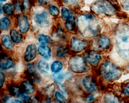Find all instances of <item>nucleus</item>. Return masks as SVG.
I'll use <instances>...</instances> for the list:
<instances>
[{"label": "nucleus", "instance_id": "obj_1", "mask_svg": "<svg viewBox=\"0 0 129 103\" xmlns=\"http://www.w3.org/2000/svg\"><path fill=\"white\" fill-rule=\"evenodd\" d=\"M78 25L80 32L85 38L95 37L100 33V23L92 14L80 15L78 19Z\"/></svg>", "mask_w": 129, "mask_h": 103}, {"label": "nucleus", "instance_id": "obj_2", "mask_svg": "<svg viewBox=\"0 0 129 103\" xmlns=\"http://www.w3.org/2000/svg\"><path fill=\"white\" fill-rule=\"evenodd\" d=\"M115 39L118 54L123 59L129 60V26L124 23L118 24Z\"/></svg>", "mask_w": 129, "mask_h": 103}, {"label": "nucleus", "instance_id": "obj_3", "mask_svg": "<svg viewBox=\"0 0 129 103\" xmlns=\"http://www.w3.org/2000/svg\"><path fill=\"white\" fill-rule=\"evenodd\" d=\"M99 73L104 80L112 82L120 78L122 75V71L112 61L106 60L100 66Z\"/></svg>", "mask_w": 129, "mask_h": 103}, {"label": "nucleus", "instance_id": "obj_4", "mask_svg": "<svg viewBox=\"0 0 129 103\" xmlns=\"http://www.w3.org/2000/svg\"><path fill=\"white\" fill-rule=\"evenodd\" d=\"M91 10L95 15L113 16L117 13L116 7L110 0H96L91 5Z\"/></svg>", "mask_w": 129, "mask_h": 103}, {"label": "nucleus", "instance_id": "obj_5", "mask_svg": "<svg viewBox=\"0 0 129 103\" xmlns=\"http://www.w3.org/2000/svg\"><path fill=\"white\" fill-rule=\"evenodd\" d=\"M68 66L72 72L78 74L86 73L90 69L87 61L84 58L79 55L73 56L70 58Z\"/></svg>", "mask_w": 129, "mask_h": 103}, {"label": "nucleus", "instance_id": "obj_6", "mask_svg": "<svg viewBox=\"0 0 129 103\" xmlns=\"http://www.w3.org/2000/svg\"><path fill=\"white\" fill-rule=\"evenodd\" d=\"M92 45L94 50L98 52H104L111 47V40L105 35H99L93 39Z\"/></svg>", "mask_w": 129, "mask_h": 103}, {"label": "nucleus", "instance_id": "obj_7", "mask_svg": "<svg viewBox=\"0 0 129 103\" xmlns=\"http://www.w3.org/2000/svg\"><path fill=\"white\" fill-rule=\"evenodd\" d=\"M84 57L88 64L94 68L98 67L102 59V57L99 52L95 50L86 52L84 54Z\"/></svg>", "mask_w": 129, "mask_h": 103}, {"label": "nucleus", "instance_id": "obj_8", "mask_svg": "<svg viewBox=\"0 0 129 103\" xmlns=\"http://www.w3.org/2000/svg\"><path fill=\"white\" fill-rule=\"evenodd\" d=\"M88 45L86 41L76 37H72L71 40V49L74 52H81L87 48Z\"/></svg>", "mask_w": 129, "mask_h": 103}, {"label": "nucleus", "instance_id": "obj_9", "mask_svg": "<svg viewBox=\"0 0 129 103\" xmlns=\"http://www.w3.org/2000/svg\"><path fill=\"white\" fill-rule=\"evenodd\" d=\"M84 89L89 93H93L98 90V84L95 80L91 76H85L82 81Z\"/></svg>", "mask_w": 129, "mask_h": 103}, {"label": "nucleus", "instance_id": "obj_10", "mask_svg": "<svg viewBox=\"0 0 129 103\" xmlns=\"http://www.w3.org/2000/svg\"><path fill=\"white\" fill-rule=\"evenodd\" d=\"M17 19L20 32L23 34L26 33L29 29V24L27 17L24 15L21 14L18 15Z\"/></svg>", "mask_w": 129, "mask_h": 103}, {"label": "nucleus", "instance_id": "obj_11", "mask_svg": "<svg viewBox=\"0 0 129 103\" xmlns=\"http://www.w3.org/2000/svg\"><path fill=\"white\" fill-rule=\"evenodd\" d=\"M34 20L38 25L41 26H47L49 24V15L46 11L36 14L35 15Z\"/></svg>", "mask_w": 129, "mask_h": 103}, {"label": "nucleus", "instance_id": "obj_12", "mask_svg": "<svg viewBox=\"0 0 129 103\" xmlns=\"http://www.w3.org/2000/svg\"><path fill=\"white\" fill-rule=\"evenodd\" d=\"M37 54V48L34 44H30L26 47L24 54V59L27 62L34 60Z\"/></svg>", "mask_w": 129, "mask_h": 103}, {"label": "nucleus", "instance_id": "obj_13", "mask_svg": "<svg viewBox=\"0 0 129 103\" xmlns=\"http://www.w3.org/2000/svg\"><path fill=\"white\" fill-rule=\"evenodd\" d=\"M1 55V54H0V69L6 70L14 67V63L11 58Z\"/></svg>", "mask_w": 129, "mask_h": 103}, {"label": "nucleus", "instance_id": "obj_14", "mask_svg": "<svg viewBox=\"0 0 129 103\" xmlns=\"http://www.w3.org/2000/svg\"><path fill=\"white\" fill-rule=\"evenodd\" d=\"M20 91L22 93L26 94H32L35 92V87L31 82L25 80L24 81L20 87Z\"/></svg>", "mask_w": 129, "mask_h": 103}, {"label": "nucleus", "instance_id": "obj_15", "mask_svg": "<svg viewBox=\"0 0 129 103\" xmlns=\"http://www.w3.org/2000/svg\"><path fill=\"white\" fill-rule=\"evenodd\" d=\"M38 53L46 59H49L51 56V50L50 48L47 45H42L38 48Z\"/></svg>", "mask_w": 129, "mask_h": 103}, {"label": "nucleus", "instance_id": "obj_16", "mask_svg": "<svg viewBox=\"0 0 129 103\" xmlns=\"http://www.w3.org/2000/svg\"><path fill=\"white\" fill-rule=\"evenodd\" d=\"M2 43L4 46L8 49H11L13 47V43L12 39L7 35H4L1 38Z\"/></svg>", "mask_w": 129, "mask_h": 103}, {"label": "nucleus", "instance_id": "obj_17", "mask_svg": "<svg viewBox=\"0 0 129 103\" xmlns=\"http://www.w3.org/2000/svg\"><path fill=\"white\" fill-rule=\"evenodd\" d=\"M104 100L105 102H120V99L113 93L108 92L104 96Z\"/></svg>", "mask_w": 129, "mask_h": 103}, {"label": "nucleus", "instance_id": "obj_18", "mask_svg": "<svg viewBox=\"0 0 129 103\" xmlns=\"http://www.w3.org/2000/svg\"><path fill=\"white\" fill-rule=\"evenodd\" d=\"M10 38H11L12 41L16 43H19L21 42L22 40V37L18 31L13 29L10 30Z\"/></svg>", "mask_w": 129, "mask_h": 103}, {"label": "nucleus", "instance_id": "obj_19", "mask_svg": "<svg viewBox=\"0 0 129 103\" xmlns=\"http://www.w3.org/2000/svg\"><path fill=\"white\" fill-rule=\"evenodd\" d=\"M61 17L66 21L74 20V18L71 12L65 7L62 8L61 9Z\"/></svg>", "mask_w": 129, "mask_h": 103}, {"label": "nucleus", "instance_id": "obj_20", "mask_svg": "<svg viewBox=\"0 0 129 103\" xmlns=\"http://www.w3.org/2000/svg\"><path fill=\"white\" fill-rule=\"evenodd\" d=\"M38 69L43 74H48L50 70L49 65L47 62L44 60H41L39 62L38 64Z\"/></svg>", "mask_w": 129, "mask_h": 103}, {"label": "nucleus", "instance_id": "obj_21", "mask_svg": "<svg viewBox=\"0 0 129 103\" xmlns=\"http://www.w3.org/2000/svg\"><path fill=\"white\" fill-rule=\"evenodd\" d=\"M9 91L10 94L16 97H20L22 94L20 88L15 85H10L9 87Z\"/></svg>", "mask_w": 129, "mask_h": 103}, {"label": "nucleus", "instance_id": "obj_22", "mask_svg": "<svg viewBox=\"0 0 129 103\" xmlns=\"http://www.w3.org/2000/svg\"><path fill=\"white\" fill-rule=\"evenodd\" d=\"M68 54V47L66 45H61L59 47L57 50V57L63 58L67 57Z\"/></svg>", "mask_w": 129, "mask_h": 103}, {"label": "nucleus", "instance_id": "obj_23", "mask_svg": "<svg viewBox=\"0 0 129 103\" xmlns=\"http://www.w3.org/2000/svg\"><path fill=\"white\" fill-rule=\"evenodd\" d=\"M62 69V64L59 61H55L52 63L51 69L54 73H58Z\"/></svg>", "mask_w": 129, "mask_h": 103}, {"label": "nucleus", "instance_id": "obj_24", "mask_svg": "<svg viewBox=\"0 0 129 103\" xmlns=\"http://www.w3.org/2000/svg\"><path fill=\"white\" fill-rule=\"evenodd\" d=\"M10 21L7 18H3L0 20V29L3 31L7 30L10 26Z\"/></svg>", "mask_w": 129, "mask_h": 103}, {"label": "nucleus", "instance_id": "obj_25", "mask_svg": "<svg viewBox=\"0 0 129 103\" xmlns=\"http://www.w3.org/2000/svg\"><path fill=\"white\" fill-rule=\"evenodd\" d=\"M3 9L4 12L8 16H12L15 11L14 6L10 3L5 4L3 7Z\"/></svg>", "mask_w": 129, "mask_h": 103}, {"label": "nucleus", "instance_id": "obj_26", "mask_svg": "<svg viewBox=\"0 0 129 103\" xmlns=\"http://www.w3.org/2000/svg\"><path fill=\"white\" fill-rule=\"evenodd\" d=\"M26 75L30 82H34V83H39L40 81V78L38 74H37L36 72L33 73H26Z\"/></svg>", "mask_w": 129, "mask_h": 103}, {"label": "nucleus", "instance_id": "obj_27", "mask_svg": "<svg viewBox=\"0 0 129 103\" xmlns=\"http://www.w3.org/2000/svg\"><path fill=\"white\" fill-rule=\"evenodd\" d=\"M39 42L42 45H45L50 43L51 39L49 36L45 35H39L38 37Z\"/></svg>", "mask_w": 129, "mask_h": 103}, {"label": "nucleus", "instance_id": "obj_28", "mask_svg": "<svg viewBox=\"0 0 129 103\" xmlns=\"http://www.w3.org/2000/svg\"><path fill=\"white\" fill-rule=\"evenodd\" d=\"M65 27L68 31H70V32L74 31V29H76V23H75L74 20L67 21H66L65 23Z\"/></svg>", "mask_w": 129, "mask_h": 103}, {"label": "nucleus", "instance_id": "obj_29", "mask_svg": "<svg viewBox=\"0 0 129 103\" xmlns=\"http://www.w3.org/2000/svg\"><path fill=\"white\" fill-rule=\"evenodd\" d=\"M49 10L50 14L53 16H58L59 14V8L55 5H50L49 6Z\"/></svg>", "mask_w": 129, "mask_h": 103}, {"label": "nucleus", "instance_id": "obj_30", "mask_svg": "<svg viewBox=\"0 0 129 103\" xmlns=\"http://www.w3.org/2000/svg\"><path fill=\"white\" fill-rule=\"evenodd\" d=\"M54 90H55V87H54V86L53 85L47 87L45 91V93L46 95L47 96L48 98L52 97L53 94V93L54 92Z\"/></svg>", "mask_w": 129, "mask_h": 103}, {"label": "nucleus", "instance_id": "obj_31", "mask_svg": "<svg viewBox=\"0 0 129 103\" xmlns=\"http://www.w3.org/2000/svg\"><path fill=\"white\" fill-rule=\"evenodd\" d=\"M122 93L126 97H129V81L122 85L121 87Z\"/></svg>", "mask_w": 129, "mask_h": 103}, {"label": "nucleus", "instance_id": "obj_32", "mask_svg": "<svg viewBox=\"0 0 129 103\" xmlns=\"http://www.w3.org/2000/svg\"><path fill=\"white\" fill-rule=\"evenodd\" d=\"M58 87L60 91L62 92V95L64 96V97H65V98L67 99L68 98V92L66 90V89L63 85L61 84V83H57Z\"/></svg>", "mask_w": 129, "mask_h": 103}, {"label": "nucleus", "instance_id": "obj_33", "mask_svg": "<svg viewBox=\"0 0 129 103\" xmlns=\"http://www.w3.org/2000/svg\"><path fill=\"white\" fill-rule=\"evenodd\" d=\"M14 4L15 11L16 13L20 12L22 10V4L19 1V0H14Z\"/></svg>", "mask_w": 129, "mask_h": 103}, {"label": "nucleus", "instance_id": "obj_34", "mask_svg": "<svg viewBox=\"0 0 129 103\" xmlns=\"http://www.w3.org/2000/svg\"><path fill=\"white\" fill-rule=\"evenodd\" d=\"M65 34H64L63 31L62 30L61 28H58L56 32L55 33V36L58 38L60 39L63 40V39L65 37Z\"/></svg>", "mask_w": 129, "mask_h": 103}, {"label": "nucleus", "instance_id": "obj_35", "mask_svg": "<svg viewBox=\"0 0 129 103\" xmlns=\"http://www.w3.org/2000/svg\"><path fill=\"white\" fill-rule=\"evenodd\" d=\"M65 76V74H64L63 73H59L55 75L54 76V79L57 81V83H61L64 79Z\"/></svg>", "mask_w": 129, "mask_h": 103}, {"label": "nucleus", "instance_id": "obj_36", "mask_svg": "<svg viewBox=\"0 0 129 103\" xmlns=\"http://www.w3.org/2000/svg\"><path fill=\"white\" fill-rule=\"evenodd\" d=\"M30 8V4L29 0H23V3L22 4V9L24 12L29 11Z\"/></svg>", "mask_w": 129, "mask_h": 103}, {"label": "nucleus", "instance_id": "obj_37", "mask_svg": "<svg viewBox=\"0 0 129 103\" xmlns=\"http://www.w3.org/2000/svg\"><path fill=\"white\" fill-rule=\"evenodd\" d=\"M80 0H62L64 4L69 6H76L79 2Z\"/></svg>", "mask_w": 129, "mask_h": 103}, {"label": "nucleus", "instance_id": "obj_38", "mask_svg": "<svg viewBox=\"0 0 129 103\" xmlns=\"http://www.w3.org/2000/svg\"><path fill=\"white\" fill-rule=\"evenodd\" d=\"M55 97L57 99V100L60 102H64L66 100L65 97L62 95V94H61L60 92H57L55 93Z\"/></svg>", "mask_w": 129, "mask_h": 103}, {"label": "nucleus", "instance_id": "obj_39", "mask_svg": "<svg viewBox=\"0 0 129 103\" xmlns=\"http://www.w3.org/2000/svg\"><path fill=\"white\" fill-rule=\"evenodd\" d=\"M121 7L123 9L129 11V0H123L121 4Z\"/></svg>", "mask_w": 129, "mask_h": 103}, {"label": "nucleus", "instance_id": "obj_40", "mask_svg": "<svg viewBox=\"0 0 129 103\" xmlns=\"http://www.w3.org/2000/svg\"><path fill=\"white\" fill-rule=\"evenodd\" d=\"M5 75L2 73V72H0V89H1L4 84L5 82Z\"/></svg>", "mask_w": 129, "mask_h": 103}, {"label": "nucleus", "instance_id": "obj_41", "mask_svg": "<svg viewBox=\"0 0 129 103\" xmlns=\"http://www.w3.org/2000/svg\"><path fill=\"white\" fill-rule=\"evenodd\" d=\"M94 99H95V96L92 94H91V95L88 96L87 97V98H86V100L88 102L93 101L94 100Z\"/></svg>", "mask_w": 129, "mask_h": 103}, {"label": "nucleus", "instance_id": "obj_42", "mask_svg": "<svg viewBox=\"0 0 129 103\" xmlns=\"http://www.w3.org/2000/svg\"><path fill=\"white\" fill-rule=\"evenodd\" d=\"M51 0H38V2L41 5H46L50 2Z\"/></svg>", "mask_w": 129, "mask_h": 103}, {"label": "nucleus", "instance_id": "obj_43", "mask_svg": "<svg viewBox=\"0 0 129 103\" xmlns=\"http://www.w3.org/2000/svg\"><path fill=\"white\" fill-rule=\"evenodd\" d=\"M2 1H0V14H1V12H2Z\"/></svg>", "mask_w": 129, "mask_h": 103}, {"label": "nucleus", "instance_id": "obj_44", "mask_svg": "<svg viewBox=\"0 0 129 103\" xmlns=\"http://www.w3.org/2000/svg\"><path fill=\"white\" fill-rule=\"evenodd\" d=\"M1 1H2V2H5V1H6L7 0H1Z\"/></svg>", "mask_w": 129, "mask_h": 103}, {"label": "nucleus", "instance_id": "obj_45", "mask_svg": "<svg viewBox=\"0 0 129 103\" xmlns=\"http://www.w3.org/2000/svg\"><path fill=\"white\" fill-rule=\"evenodd\" d=\"M128 70H129V65H128Z\"/></svg>", "mask_w": 129, "mask_h": 103}]
</instances>
